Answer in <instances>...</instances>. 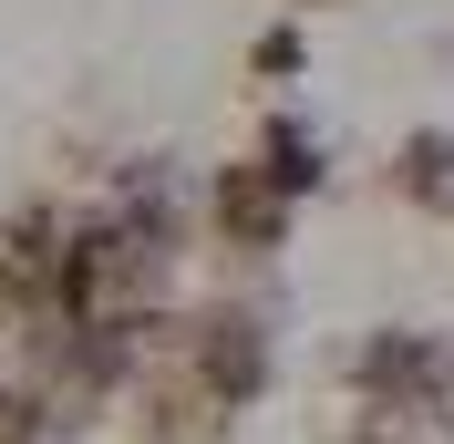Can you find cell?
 <instances>
[{"label":"cell","instance_id":"obj_1","mask_svg":"<svg viewBox=\"0 0 454 444\" xmlns=\"http://www.w3.org/2000/svg\"><path fill=\"white\" fill-rule=\"evenodd\" d=\"M197 383H207V403H248V392L269 383V331H258L248 310H217V321H207Z\"/></svg>","mask_w":454,"mask_h":444},{"label":"cell","instance_id":"obj_2","mask_svg":"<svg viewBox=\"0 0 454 444\" xmlns=\"http://www.w3.org/2000/svg\"><path fill=\"white\" fill-rule=\"evenodd\" d=\"M444 383H454V361L434 352V341H372L362 352V392H382V403H393V414H434V403H444Z\"/></svg>","mask_w":454,"mask_h":444},{"label":"cell","instance_id":"obj_3","mask_svg":"<svg viewBox=\"0 0 454 444\" xmlns=\"http://www.w3.org/2000/svg\"><path fill=\"white\" fill-rule=\"evenodd\" d=\"M217 227L238 238V249H279V227H289V186L269 166H227L217 176Z\"/></svg>","mask_w":454,"mask_h":444},{"label":"cell","instance_id":"obj_4","mask_svg":"<svg viewBox=\"0 0 454 444\" xmlns=\"http://www.w3.org/2000/svg\"><path fill=\"white\" fill-rule=\"evenodd\" d=\"M403 196L454 207V135H413V145H403Z\"/></svg>","mask_w":454,"mask_h":444},{"label":"cell","instance_id":"obj_5","mask_svg":"<svg viewBox=\"0 0 454 444\" xmlns=\"http://www.w3.org/2000/svg\"><path fill=\"white\" fill-rule=\"evenodd\" d=\"M269 176H279L289 196H300V186H320V145L300 135V124H279V135H269Z\"/></svg>","mask_w":454,"mask_h":444},{"label":"cell","instance_id":"obj_6","mask_svg":"<svg viewBox=\"0 0 454 444\" xmlns=\"http://www.w3.org/2000/svg\"><path fill=\"white\" fill-rule=\"evenodd\" d=\"M0 444H31V403L21 392H0Z\"/></svg>","mask_w":454,"mask_h":444}]
</instances>
